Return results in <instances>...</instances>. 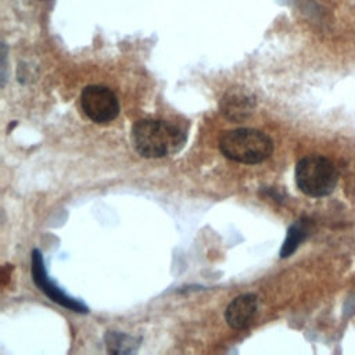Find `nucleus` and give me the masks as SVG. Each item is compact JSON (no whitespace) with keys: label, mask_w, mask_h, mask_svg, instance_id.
I'll return each instance as SVG.
<instances>
[{"label":"nucleus","mask_w":355,"mask_h":355,"mask_svg":"<svg viewBox=\"0 0 355 355\" xmlns=\"http://www.w3.org/2000/svg\"><path fill=\"white\" fill-rule=\"evenodd\" d=\"M255 108V98L243 90H230L220 101V112L233 122L247 119Z\"/></svg>","instance_id":"nucleus-7"},{"label":"nucleus","mask_w":355,"mask_h":355,"mask_svg":"<svg viewBox=\"0 0 355 355\" xmlns=\"http://www.w3.org/2000/svg\"><path fill=\"white\" fill-rule=\"evenodd\" d=\"M258 312V298L255 294H243L234 298L225 311V319L232 329H245L252 323Z\"/></svg>","instance_id":"nucleus-6"},{"label":"nucleus","mask_w":355,"mask_h":355,"mask_svg":"<svg viewBox=\"0 0 355 355\" xmlns=\"http://www.w3.org/2000/svg\"><path fill=\"white\" fill-rule=\"evenodd\" d=\"M85 115L96 123H108L119 114V103L114 92L105 86H86L80 94Z\"/></svg>","instance_id":"nucleus-4"},{"label":"nucleus","mask_w":355,"mask_h":355,"mask_svg":"<svg viewBox=\"0 0 355 355\" xmlns=\"http://www.w3.org/2000/svg\"><path fill=\"white\" fill-rule=\"evenodd\" d=\"M308 234V222L306 220H297L294 225L290 226L287 232V237L283 243V247L280 250V257L287 258L290 257L297 247L301 244V241Z\"/></svg>","instance_id":"nucleus-9"},{"label":"nucleus","mask_w":355,"mask_h":355,"mask_svg":"<svg viewBox=\"0 0 355 355\" xmlns=\"http://www.w3.org/2000/svg\"><path fill=\"white\" fill-rule=\"evenodd\" d=\"M32 279H33L35 284L51 301H54V302L60 304L61 306L68 308V309H71L73 312H82V313L89 312V309H87V306L85 304H82L78 300L71 298L61 288H58L51 280H49V277L46 275V269H44L43 257H42L39 250H33L32 251Z\"/></svg>","instance_id":"nucleus-5"},{"label":"nucleus","mask_w":355,"mask_h":355,"mask_svg":"<svg viewBox=\"0 0 355 355\" xmlns=\"http://www.w3.org/2000/svg\"><path fill=\"white\" fill-rule=\"evenodd\" d=\"M184 132L175 123L161 119H141L132 128V143L146 158H161L176 153L184 143Z\"/></svg>","instance_id":"nucleus-1"},{"label":"nucleus","mask_w":355,"mask_h":355,"mask_svg":"<svg viewBox=\"0 0 355 355\" xmlns=\"http://www.w3.org/2000/svg\"><path fill=\"white\" fill-rule=\"evenodd\" d=\"M338 180L334 164L322 155L312 154L301 158L295 166V183L309 197L330 194Z\"/></svg>","instance_id":"nucleus-3"},{"label":"nucleus","mask_w":355,"mask_h":355,"mask_svg":"<svg viewBox=\"0 0 355 355\" xmlns=\"http://www.w3.org/2000/svg\"><path fill=\"white\" fill-rule=\"evenodd\" d=\"M110 354H130L139 347V340L119 331H107L104 337Z\"/></svg>","instance_id":"nucleus-8"},{"label":"nucleus","mask_w":355,"mask_h":355,"mask_svg":"<svg viewBox=\"0 0 355 355\" xmlns=\"http://www.w3.org/2000/svg\"><path fill=\"white\" fill-rule=\"evenodd\" d=\"M218 144L226 158L240 164H259L273 151L272 139L262 130L251 128L226 130L219 136Z\"/></svg>","instance_id":"nucleus-2"}]
</instances>
